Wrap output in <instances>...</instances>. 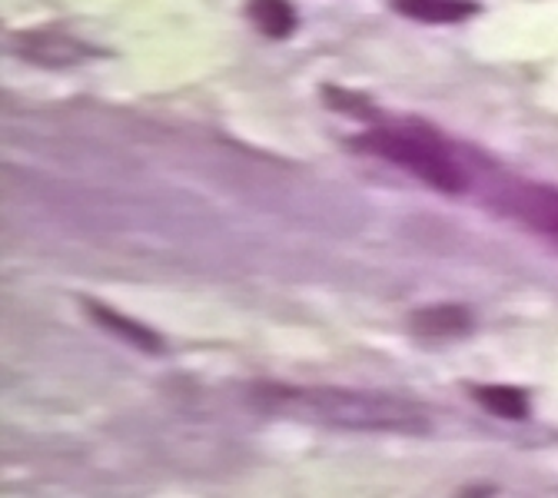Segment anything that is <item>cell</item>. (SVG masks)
I'll use <instances>...</instances> for the list:
<instances>
[{"mask_svg":"<svg viewBox=\"0 0 558 498\" xmlns=\"http://www.w3.org/2000/svg\"><path fill=\"white\" fill-rule=\"evenodd\" d=\"M276 405L293 415H306L339 429H376V433H426L429 422L415 405L396 396L349 392V389H272Z\"/></svg>","mask_w":558,"mask_h":498,"instance_id":"cell-1","label":"cell"},{"mask_svg":"<svg viewBox=\"0 0 558 498\" xmlns=\"http://www.w3.org/2000/svg\"><path fill=\"white\" fill-rule=\"evenodd\" d=\"M360 147L396 163L399 170H405L415 180H423L426 186H433L439 193H462L465 190V173L446 154V147L439 144V139H433L429 133L383 126V130L366 133L360 139Z\"/></svg>","mask_w":558,"mask_h":498,"instance_id":"cell-2","label":"cell"},{"mask_svg":"<svg viewBox=\"0 0 558 498\" xmlns=\"http://www.w3.org/2000/svg\"><path fill=\"white\" fill-rule=\"evenodd\" d=\"M499 206L558 246V190L542 183H512L499 193Z\"/></svg>","mask_w":558,"mask_h":498,"instance_id":"cell-3","label":"cell"},{"mask_svg":"<svg viewBox=\"0 0 558 498\" xmlns=\"http://www.w3.org/2000/svg\"><path fill=\"white\" fill-rule=\"evenodd\" d=\"M14 47L21 57L44 63V66H70V63H81L87 60L94 50L87 44H81L77 37H70L63 31H27L14 37Z\"/></svg>","mask_w":558,"mask_h":498,"instance_id":"cell-4","label":"cell"},{"mask_svg":"<svg viewBox=\"0 0 558 498\" xmlns=\"http://www.w3.org/2000/svg\"><path fill=\"white\" fill-rule=\"evenodd\" d=\"M469 326H472V316L462 306H429V309L412 313V329L418 336H429V339L462 336Z\"/></svg>","mask_w":558,"mask_h":498,"instance_id":"cell-5","label":"cell"},{"mask_svg":"<svg viewBox=\"0 0 558 498\" xmlns=\"http://www.w3.org/2000/svg\"><path fill=\"white\" fill-rule=\"evenodd\" d=\"M396 11L412 21H426V24H459L475 8L469 0H396Z\"/></svg>","mask_w":558,"mask_h":498,"instance_id":"cell-6","label":"cell"},{"mask_svg":"<svg viewBox=\"0 0 558 498\" xmlns=\"http://www.w3.org/2000/svg\"><path fill=\"white\" fill-rule=\"evenodd\" d=\"M87 313H90L104 329H110L113 336H120L123 342H130V345H136V349H147V352H160V349H163L157 332H150L147 326H140V323H133V319L113 313V309H107L104 303H87Z\"/></svg>","mask_w":558,"mask_h":498,"instance_id":"cell-7","label":"cell"},{"mask_svg":"<svg viewBox=\"0 0 558 498\" xmlns=\"http://www.w3.org/2000/svg\"><path fill=\"white\" fill-rule=\"evenodd\" d=\"M246 14L266 37H290L296 27V14L287 0H250Z\"/></svg>","mask_w":558,"mask_h":498,"instance_id":"cell-8","label":"cell"},{"mask_svg":"<svg viewBox=\"0 0 558 498\" xmlns=\"http://www.w3.org/2000/svg\"><path fill=\"white\" fill-rule=\"evenodd\" d=\"M475 399L502 418H522L525 415V396L519 389H509V386H478L475 389Z\"/></svg>","mask_w":558,"mask_h":498,"instance_id":"cell-9","label":"cell"},{"mask_svg":"<svg viewBox=\"0 0 558 498\" xmlns=\"http://www.w3.org/2000/svg\"><path fill=\"white\" fill-rule=\"evenodd\" d=\"M323 94L329 97L332 110H342V113H353V117H366V120H373V117H376V110L369 107V100H363V97H356V94H345V90H332V87H326Z\"/></svg>","mask_w":558,"mask_h":498,"instance_id":"cell-10","label":"cell"}]
</instances>
